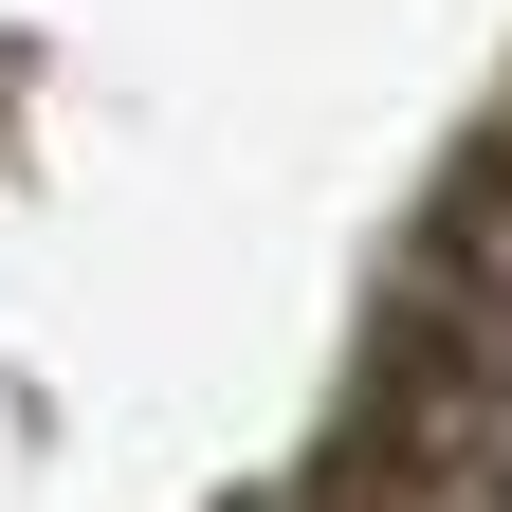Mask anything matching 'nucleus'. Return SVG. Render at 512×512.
<instances>
[{
	"label": "nucleus",
	"mask_w": 512,
	"mask_h": 512,
	"mask_svg": "<svg viewBox=\"0 0 512 512\" xmlns=\"http://www.w3.org/2000/svg\"><path fill=\"white\" fill-rule=\"evenodd\" d=\"M366 512H512V366L494 348L403 384V421H384V458H366Z\"/></svg>",
	"instance_id": "1"
},
{
	"label": "nucleus",
	"mask_w": 512,
	"mask_h": 512,
	"mask_svg": "<svg viewBox=\"0 0 512 512\" xmlns=\"http://www.w3.org/2000/svg\"><path fill=\"white\" fill-rule=\"evenodd\" d=\"M439 311H458V348L512 366V165H476L458 202H439Z\"/></svg>",
	"instance_id": "2"
}]
</instances>
